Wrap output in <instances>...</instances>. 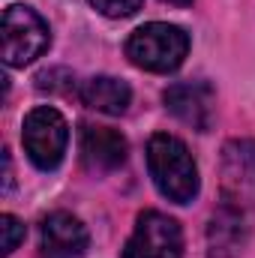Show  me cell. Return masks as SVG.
I'll use <instances>...</instances> for the list:
<instances>
[{
	"mask_svg": "<svg viewBox=\"0 0 255 258\" xmlns=\"http://www.w3.org/2000/svg\"><path fill=\"white\" fill-rule=\"evenodd\" d=\"M87 3H90L96 12L108 15V18H126L135 9H141L144 0H87Z\"/></svg>",
	"mask_w": 255,
	"mask_h": 258,
	"instance_id": "obj_13",
	"label": "cell"
},
{
	"mask_svg": "<svg viewBox=\"0 0 255 258\" xmlns=\"http://www.w3.org/2000/svg\"><path fill=\"white\" fill-rule=\"evenodd\" d=\"M78 99L93 108V111H102V114H123L132 102V90H129L126 81L120 78H111V75H96V78H87L78 90Z\"/></svg>",
	"mask_w": 255,
	"mask_h": 258,
	"instance_id": "obj_11",
	"label": "cell"
},
{
	"mask_svg": "<svg viewBox=\"0 0 255 258\" xmlns=\"http://www.w3.org/2000/svg\"><path fill=\"white\" fill-rule=\"evenodd\" d=\"M87 231L72 213H48L39 228V258H84Z\"/></svg>",
	"mask_w": 255,
	"mask_h": 258,
	"instance_id": "obj_9",
	"label": "cell"
},
{
	"mask_svg": "<svg viewBox=\"0 0 255 258\" xmlns=\"http://www.w3.org/2000/svg\"><path fill=\"white\" fill-rule=\"evenodd\" d=\"M222 195L240 210L255 201V141L249 138H234L222 150Z\"/></svg>",
	"mask_w": 255,
	"mask_h": 258,
	"instance_id": "obj_6",
	"label": "cell"
},
{
	"mask_svg": "<svg viewBox=\"0 0 255 258\" xmlns=\"http://www.w3.org/2000/svg\"><path fill=\"white\" fill-rule=\"evenodd\" d=\"M51 42L48 24L30 6H9L3 12V63L27 66L33 63Z\"/></svg>",
	"mask_w": 255,
	"mask_h": 258,
	"instance_id": "obj_4",
	"label": "cell"
},
{
	"mask_svg": "<svg viewBox=\"0 0 255 258\" xmlns=\"http://www.w3.org/2000/svg\"><path fill=\"white\" fill-rule=\"evenodd\" d=\"M147 168L156 189L174 204H189L198 195V168L186 144L174 135H153L147 144Z\"/></svg>",
	"mask_w": 255,
	"mask_h": 258,
	"instance_id": "obj_1",
	"label": "cell"
},
{
	"mask_svg": "<svg viewBox=\"0 0 255 258\" xmlns=\"http://www.w3.org/2000/svg\"><path fill=\"white\" fill-rule=\"evenodd\" d=\"M165 3H171V6H189L192 0H165Z\"/></svg>",
	"mask_w": 255,
	"mask_h": 258,
	"instance_id": "obj_14",
	"label": "cell"
},
{
	"mask_svg": "<svg viewBox=\"0 0 255 258\" xmlns=\"http://www.w3.org/2000/svg\"><path fill=\"white\" fill-rule=\"evenodd\" d=\"M165 108L195 132H207L216 120V93L204 81H180L162 93Z\"/></svg>",
	"mask_w": 255,
	"mask_h": 258,
	"instance_id": "obj_7",
	"label": "cell"
},
{
	"mask_svg": "<svg viewBox=\"0 0 255 258\" xmlns=\"http://www.w3.org/2000/svg\"><path fill=\"white\" fill-rule=\"evenodd\" d=\"M123 258H183L180 225L159 210H144L135 219V231L126 240Z\"/></svg>",
	"mask_w": 255,
	"mask_h": 258,
	"instance_id": "obj_5",
	"label": "cell"
},
{
	"mask_svg": "<svg viewBox=\"0 0 255 258\" xmlns=\"http://www.w3.org/2000/svg\"><path fill=\"white\" fill-rule=\"evenodd\" d=\"M21 141H24V150L36 168L54 171L63 162L66 144H69V126L57 108L39 105L24 117Z\"/></svg>",
	"mask_w": 255,
	"mask_h": 258,
	"instance_id": "obj_3",
	"label": "cell"
},
{
	"mask_svg": "<svg viewBox=\"0 0 255 258\" xmlns=\"http://www.w3.org/2000/svg\"><path fill=\"white\" fill-rule=\"evenodd\" d=\"M0 234H3V243H0V255H12L18 249V243L24 240V225L12 216V213H3L0 216Z\"/></svg>",
	"mask_w": 255,
	"mask_h": 258,
	"instance_id": "obj_12",
	"label": "cell"
},
{
	"mask_svg": "<svg viewBox=\"0 0 255 258\" xmlns=\"http://www.w3.org/2000/svg\"><path fill=\"white\" fill-rule=\"evenodd\" d=\"M189 54V36L177 24L150 21L132 30L126 39V57L147 72H174Z\"/></svg>",
	"mask_w": 255,
	"mask_h": 258,
	"instance_id": "obj_2",
	"label": "cell"
},
{
	"mask_svg": "<svg viewBox=\"0 0 255 258\" xmlns=\"http://www.w3.org/2000/svg\"><path fill=\"white\" fill-rule=\"evenodd\" d=\"M249 240L246 213L234 204H219L207 225V258H237Z\"/></svg>",
	"mask_w": 255,
	"mask_h": 258,
	"instance_id": "obj_10",
	"label": "cell"
},
{
	"mask_svg": "<svg viewBox=\"0 0 255 258\" xmlns=\"http://www.w3.org/2000/svg\"><path fill=\"white\" fill-rule=\"evenodd\" d=\"M78 147H81V159L87 165V171L93 174H108L114 168H120L126 162V138L111 126H93L84 123L78 135Z\"/></svg>",
	"mask_w": 255,
	"mask_h": 258,
	"instance_id": "obj_8",
	"label": "cell"
}]
</instances>
